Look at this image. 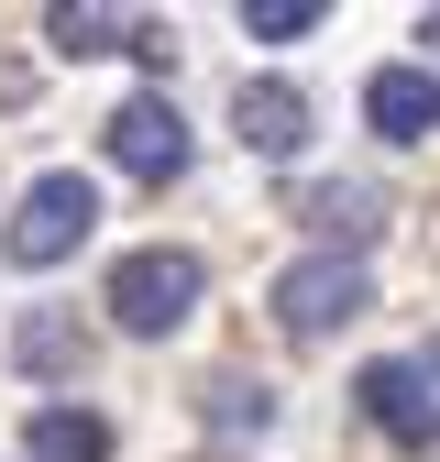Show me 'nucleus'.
<instances>
[{
	"mask_svg": "<svg viewBox=\"0 0 440 462\" xmlns=\"http://www.w3.org/2000/svg\"><path fill=\"white\" fill-rule=\"evenodd\" d=\"M209 298V264L188 243H143L110 264V319H122L133 341H165V330H188V309Z\"/></svg>",
	"mask_w": 440,
	"mask_h": 462,
	"instance_id": "nucleus-1",
	"label": "nucleus"
},
{
	"mask_svg": "<svg viewBox=\"0 0 440 462\" xmlns=\"http://www.w3.org/2000/svg\"><path fill=\"white\" fill-rule=\"evenodd\" d=\"M363 309H374L363 254H298L287 275H275V330H287V341H330V330H353Z\"/></svg>",
	"mask_w": 440,
	"mask_h": 462,
	"instance_id": "nucleus-2",
	"label": "nucleus"
},
{
	"mask_svg": "<svg viewBox=\"0 0 440 462\" xmlns=\"http://www.w3.org/2000/svg\"><path fill=\"white\" fill-rule=\"evenodd\" d=\"M88 220H99V188L88 177H33L23 209H12V231H0V254H12L23 275H44V264H67L88 243Z\"/></svg>",
	"mask_w": 440,
	"mask_h": 462,
	"instance_id": "nucleus-3",
	"label": "nucleus"
},
{
	"mask_svg": "<svg viewBox=\"0 0 440 462\" xmlns=\"http://www.w3.org/2000/svg\"><path fill=\"white\" fill-rule=\"evenodd\" d=\"M99 143H110V165H122V177H143V188L188 177V122H177V99H165V88L122 99V110L99 122Z\"/></svg>",
	"mask_w": 440,
	"mask_h": 462,
	"instance_id": "nucleus-4",
	"label": "nucleus"
},
{
	"mask_svg": "<svg viewBox=\"0 0 440 462\" xmlns=\"http://www.w3.org/2000/svg\"><path fill=\"white\" fill-rule=\"evenodd\" d=\"M363 419L397 440V451H440V396H429V374L418 364H363Z\"/></svg>",
	"mask_w": 440,
	"mask_h": 462,
	"instance_id": "nucleus-5",
	"label": "nucleus"
},
{
	"mask_svg": "<svg viewBox=\"0 0 440 462\" xmlns=\"http://www.w3.org/2000/svg\"><path fill=\"white\" fill-rule=\"evenodd\" d=\"M232 133H243V154H298V143H308V88L243 78V88H232Z\"/></svg>",
	"mask_w": 440,
	"mask_h": 462,
	"instance_id": "nucleus-6",
	"label": "nucleus"
},
{
	"mask_svg": "<svg viewBox=\"0 0 440 462\" xmlns=\"http://www.w3.org/2000/svg\"><path fill=\"white\" fill-rule=\"evenodd\" d=\"M363 122H374L385 143H429V133H440V78H429V67H374V78H363Z\"/></svg>",
	"mask_w": 440,
	"mask_h": 462,
	"instance_id": "nucleus-7",
	"label": "nucleus"
},
{
	"mask_svg": "<svg viewBox=\"0 0 440 462\" xmlns=\"http://www.w3.org/2000/svg\"><path fill=\"white\" fill-rule=\"evenodd\" d=\"M308 231H319V254H363L374 231H385V199L374 188H353V177H330V188H308V209H298Z\"/></svg>",
	"mask_w": 440,
	"mask_h": 462,
	"instance_id": "nucleus-8",
	"label": "nucleus"
},
{
	"mask_svg": "<svg viewBox=\"0 0 440 462\" xmlns=\"http://www.w3.org/2000/svg\"><path fill=\"white\" fill-rule=\"evenodd\" d=\"M12 364L55 385V374H78V364H88V330H78L67 309H23V319H12Z\"/></svg>",
	"mask_w": 440,
	"mask_h": 462,
	"instance_id": "nucleus-9",
	"label": "nucleus"
},
{
	"mask_svg": "<svg viewBox=\"0 0 440 462\" xmlns=\"http://www.w3.org/2000/svg\"><path fill=\"white\" fill-rule=\"evenodd\" d=\"M23 462H110V419H88V408H33Z\"/></svg>",
	"mask_w": 440,
	"mask_h": 462,
	"instance_id": "nucleus-10",
	"label": "nucleus"
},
{
	"mask_svg": "<svg viewBox=\"0 0 440 462\" xmlns=\"http://www.w3.org/2000/svg\"><path fill=\"white\" fill-rule=\"evenodd\" d=\"M198 419H209L220 440H253V430H275V385H253V374H209V385H198Z\"/></svg>",
	"mask_w": 440,
	"mask_h": 462,
	"instance_id": "nucleus-11",
	"label": "nucleus"
},
{
	"mask_svg": "<svg viewBox=\"0 0 440 462\" xmlns=\"http://www.w3.org/2000/svg\"><path fill=\"white\" fill-rule=\"evenodd\" d=\"M44 44L55 55H110V44H133V23L99 12V0H55V12H44Z\"/></svg>",
	"mask_w": 440,
	"mask_h": 462,
	"instance_id": "nucleus-12",
	"label": "nucleus"
},
{
	"mask_svg": "<svg viewBox=\"0 0 440 462\" xmlns=\"http://www.w3.org/2000/svg\"><path fill=\"white\" fill-rule=\"evenodd\" d=\"M243 33H264V44H298V33H319V0H243Z\"/></svg>",
	"mask_w": 440,
	"mask_h": 462,
	"instance_id": "nucleus-13",
	"label": "nucleus"
},
{
	"mask_svg": "<svg viewBox=\"0 0 440 462\" xmlns=\"http://www.w3.org/2000/svg\"><path fill=\"white\" fill-rule=\"evenodd\" d=\"M418 374H429V385H440V341H429V353H418Z\"/></svg>",
	"mask_w": 440,
	"mask_h": 462,
	"instance_id": "nucleus-14",
	"label": "nucleus"
},
{
	"mask_svg": "<svg viewBox=\"0 0 440 462\" xmlns=\"http://www.w3.org/2000/svg\"><path fill=\"white\" fill-rule=\"evenodd\" d=\"M418 44H440V12H429V23H418Z\"/></svg>",
	"mask_w": 440,
	"mask_h": 462,
	"instance_id": "nucleus-15",
	"label": "nucleus"
}]
</instances>
